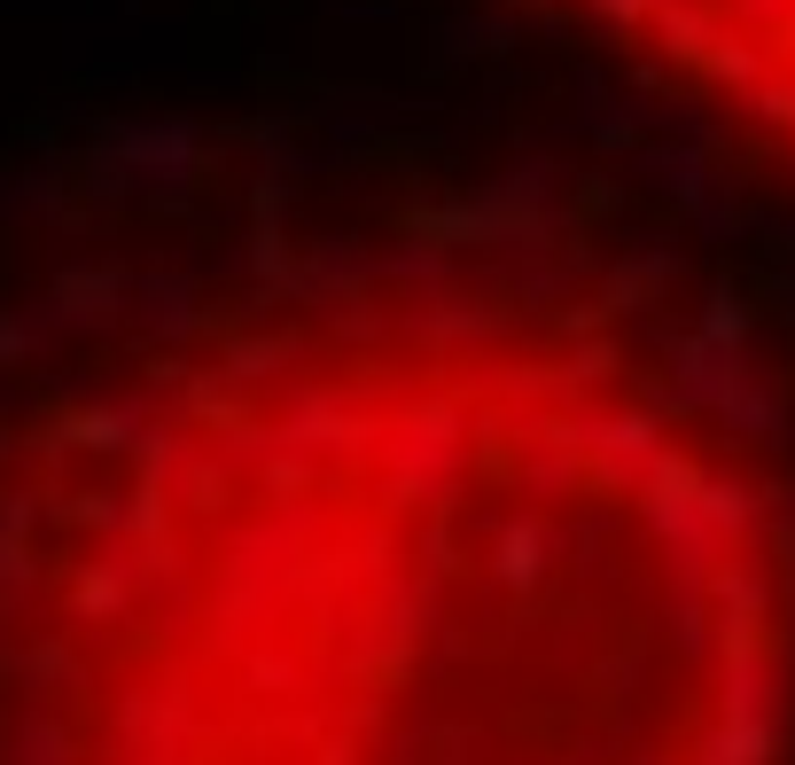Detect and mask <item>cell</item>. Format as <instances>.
Wrapping results in <instances>:
<instances>
[{
    "instance_id": "1",
    "label": "cell",
    "mask_w": 795,
    "mask_h": 765,
    "mask_svg": "<svg viewBox=\"0 0 795 765\" xmlns=\"http://www.w3.org/2000/svg\"><path fill=\"white\" fill-rule=\"evenodd\" d=\"M686 95L795 149V0H569Z\"/></svg>"
}]
</instances>
